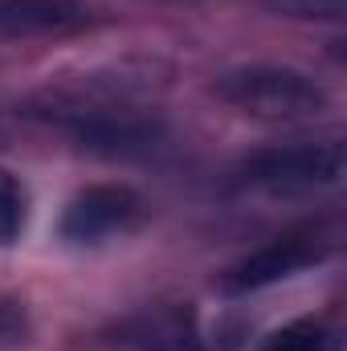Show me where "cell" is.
I'll list each match as a JSON object with an SVG mask.
<instances>
[{"instance_id": "cell-1", "label": "cell", "mask_w": 347, "mask_h": 351, "mask_svg": "<svg viewBox=\"0 0 347 351\" xmlns=\"http://www.w3.org/2000/svg\"><path fill=\"white\" fill-rule=\"evenodd\" d=\"M217 94L229 106H237L241 114L270 119V123L315 119L327 106V94L311 74H302L294 66H270V62L225 70L217 78Z\"/></svg>"}, {"instance_id": "cell-2", "label": "cell", "mask_w": 347, "mask_h": 351, "mask_svg": "<svg viewBox=\"0 0 347 351\" xmlns=\"http://www.w3.org/2000/svg\"><path fill=\"white\" fill-rule=\"evenodd\" d=\"M344 139H319V143H286V147H265L254 152L237 176L246 188L274 192V196H294V192H315L331 188L344 180Z\"/></svg>"}, {"instance_id": "cell-3", "label": "cell", "mask_w": 347, "mask_h": 351, "mask_svg": "<svg viewBox=\"0 0 347 351\" xmlns=\"http://www.w3.org/2000/svg\"><path fill=\"white\" fill-rule=\"evenodd\" d=\"M331 250H335L331 233H323V229H294V233H282V237L265 241L254 254H246L237 265H229V274L221 278V286L229 294H250V290L274 286L282 278H294L298 269L323 262Z\"/></svg>"}, {"instance_id": "cell-4", "label": "cell", "mask_w": 347, "mask_h": 351, "mask_svg": "<svg viewBox=\"0 0 347 351\" xmlns=\"http://www.w3.org/2000/svg\"><path fill=\"white\" fill-rule=\"evenodd\" d=\"M139 196L127 184H94L86 192H78L62 217V237L78 241V245H94L106 241L123 229H131L139 221Z\"/></svg>"}, {"instance_id": "cell-5", "label": "cell", "mask_w": 347, "mask_h": 351, "mask_svg": "<svg viewBox=\"0 0 347 351\" xmlns=\"http://www.w3.org/2000/svg\"><path fill=\"white\" fill-rule=\"evenodd\" d=\"M98 16L82 0H0L4 37H70L90 29Z\"/></svg>"}, {"instance_id": "cell-6", "label": "cell", "mask_w": 347, "mask_h": 351, "mask_svg": "<svg viewBox=\"0 0 347 351\" xmlns=\"http://www.w3.org/2000/svg\"><path fill=\"white\" fill-rule=\"evenodd\" d=\"M258 351H335V335L315 319H298V323H286L282 331H274Z\"/></svg>"}, {"instance_id": "cell-7", "label": "cell", "mask_w": 347, "mask_h": 351, "mask_svg": "<svg viewBox=\"0 0 347 351\" xmlns=\"http://www.w3.org/2000/svg\"><path fill=\"white\" fill-rule=\"evenodd\" d=\"M21 229H25V188L8 168H0V245H12Z\"/></svg>"}, {"instance_id": "cell-8", "label": "cell", "mask_w": 347, "mask_h": 351, "mask_svg": "<svg viewBox=\"0 0 347 351\" xmlns=\"http://www.w3.org/2000/svg\"><path fill=\"white\" fill-rule=\"evenodd\" d=\"M270 12L294 16V21H331L339 25L347 16V0H265Z\"/></svg>"}]
</instances>
